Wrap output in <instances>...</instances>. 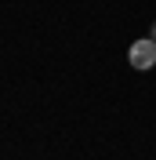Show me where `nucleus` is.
I'll return each mask as SVG.
<instances>
[{"instance_id":"nucleus-1","label":"nucleus","mask_w":156,"mask_h":160,"mask_svg":"<svg viewBox=\"0 0 156 160\" xmlns=\"http://www.w3.org/2000/svg\"><path fill=\"white\" fill-rule=\"evenodd\" d=\"M127 62H131L138 73L156 69V40H153V37H138L134 44L127 48Z\"/></svg>"},{"instance_id":"nucleus-2","label":"nucleus","mask_w":156,"mask_h":160,"mask_svg":"<svg viewBox=\"0 0 156 160\" xmlns=\"http://www.w3.org/2000/svg\"><path fill=\"white\" fill-rule=\"evenodd\" d=\"M153 40H156V22H153Z\"/></svg>"}]
</instances>
